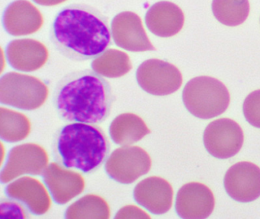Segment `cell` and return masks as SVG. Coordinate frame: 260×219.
<instances>
[{"label": "cell", "mask_w": 260, "mask_h": 219, "mask_svg": "<svg viewBox=\"0 0 260 219\" xmlns=\"http://www.w3.org/2000/svg\"><path fill=\"white\" fill-rule=\"evenodd\" d=\"M112 30L108 18L98 9L83 3L62 8L50 29V40L68 59H95L112 46Z\"/></svg>", "instance_id": "obj_1"}, {"label": "cell", "mask_w": 260, "mask_h": 219, "mask_svg": "<svg viewBox=\"0 0 260 219\" xmlns=\"http://www.w3.org/2000/svg\"><path fill=\"white\" fill-rule=\"evenodd\" d=\"M115 101L110 84L94 70L65 75L54 88L53 103L60 119L98 124L110 115Z\"/></svg>", "instance_id": "obj_2"}, {"label": "cell", "mask_w": 260, "mask_h": 219, "mask_svg": "<svg viewBox=\"0 0 260 219\" xmlns=\"http://www.w3.org/2000/svg\"><path fill=\"white\" fill-rule=\"evenodd\" d=\"M110 144L100 126L71 123L60 128L54 135L52 154L63 167L85 174L95 173L109 156Z\"/></svg>", "instance_id": "obj_3"}, {"label": "cell", "mask_w": 260, "mask_h": 219, "mask_svg": "<svg viewBox=\"0 0 260 219\" xmlns=\"http://www.w3.org/2000/svg\"><path fill=\"white\" fill-rule=\"evenodd\" d=\"M182 100L192 115L207 120L224 113L231 98L223 82L210 76H199L185 85Z\"/></svg>", "instance_id": "obj_4"}, {"label": "cell", "mask_w": 260, "mask_h": 219, "mask_svg": "<svg viewBox=\"0 0 260 219\" xmlns=\"http://www.w3.org/2000/svg\"><path fill=\"white\" fill-rule=\"evenodd\" d=\"M46 84L32 76L6 73L0 79V102L23 111L39 109L48 99Z\"/></svg>", "instance_id": "obj_5"}, {"label": "cell", "mask_w": 260, "mask_h": 219, "mask_svg": "<svg viewBox=\"0 0 260 219\" xmlns=\"http://www.w3.org/2000/svg\"><path fill=\"white\" fill-rule=\"evenodd\" d=\"M152 161L147 151L139 146L127 145L115 149L106 160V173L119 184H131L147 174Z\"/></svg>", "instance_id": "obj_6"}, {"label": "cell", "mask_w": 260, "mask_h": 219, "mask_svg": "<svg viewBox=\"0 0 260 219\" xmlns=\"http://www.w3.org/2000/svg\"><path fill=\"white\" fill-rule=\"evenodd\" d=\"M48 161V152L40 144L25 143L15 146L9 152L1 171V182L8 184L23 175L43 174Z\"/></svg>", "instance_id": "obj_7"}, {"label": "cell", "mask_w": 260, "mask_h": 219, "mask_svg": "<svg viewBox=\"0 0 260 219\" xmlns=\"http://www.w3.org/2000/svg\"><path fill=\"white\" fill-rule=\"evenodd\" d=\"M136 79L144 91L156 96L173 94L182 84V73L179 68L159 59L143 62L137 69Z\"/></svg>", "instance_id": "obj_8"}, {"label": "cell", "mask_w": 260, "mask_h": 219, "mask_svg": "<svg viewBox=\"0 0 260 219\" xmlns=\"http://www.w3.org/2000/svg\"><path fill=\"white\" fill-rule=\"evenodd\" d=\"M203 138L209 154L220 159H226L240 152L244 136L238 123L231 119L222 118L208 124Z\"/></svg>", "instance_id": "obj_9"}, {"label": "cell", "mask_w": 260, "mask_h": 219, "mask_svg": "<svg viewBox=\"0 0 260 219\" xmlns=\"http://www.w3.org/2000/svg\"><path fill=\"white\" fill-rule=\"evenodd\" d=\"M111 30L114 42L121 48L131 52L156 50L147 36L141 18L135 12L118 14L112 19Z\"/></svg>", "instance_id": "obj_10"}, {"label": "cell", "mask_w": 260, "mask_h": 219, "mask_svg": "<svg viewBox=\"0 0 260 219\" xmlns=\"http://www.w3.org/2000/svg\"><path fill=\"white\" fill-rule=\"evenodd\" d=\"M42 176L53 200L58 205L71 202L81 194L86 187L84 177L80 172L63 167L57 161L48 164Z\"/></svg>", "instance_id": "obj_11"}, {"label": "cell", "mask_w": 260, "mask_h": 219, "mask_svg": "<svg viewBox=\"0 0 260 219\" xmlns=\"http://www.w3.org/2000/svg\"><path fill=\"white\" fill-rule=\"evenodd\" d=\"M223 184L234 200L252 202L260 196V168L247 161L237 163L226 171Z\"/></svg>", "instance_id": "obj_12"}, {"label": "cell", "mask_w": 260, "mask_h": 219, "mask_svg": "<svg viewBox=\"0 0 260 219\" xmlns=\"http://www.w3.org/2000/svg\"><path fill=\"white\" fill-rule=\"evenodd\" d=\"M48 191L42 181L28 176L15 179L5 188L7 197L19 201L36 215H42L51 208L52 199Z\"/></svg>", "instance_id": "obj_13"}, {"label": "cell", "mask_w": 260, "mask_h": 219, "mask_svg": "<svg viewBox=\"0 0 260 219\" xmlns=\"http://www.w3.org/2000/svg\"><path fill=\"white\" fill-rule=\"evenodd\" d=\"M214 205L212 192L200 182L185 184L179 189L176 196V212L182 218H206L214 211Z\"/></svg>", "instance_id": "obj_14"}, {"label": "cell", "mask_w": 260, "mask_h": 219, "mask_svg": "<svg viewBox=\"0 0 260 219\" xmlns=\"http://www.w3.org/2000/svg\"><path fill=\"white\" fill-rule=\"evenodd\" d=\"M134 199L150 213L165 214L173 205V187L164 178L150 176L137 184L134 190Z\"/></svg>", "instance_id": "obj_15"}, {"label": "cell", "mask_w": 260, "mask_h": 219, "mask_svg": "<svg viewBox=\"0 0 260 219\" xmlns=\"http://www.w3.org/2000/svg\"><path fill=\"white\" fill-rule=\"evenodd\" d=\"M6 56L10 66L18 71H37L48 62L49 52L46 46L34 39L11 41L6 49Z\"/></svg>", "instance_id": "obj_16"}, {"label": "cell", "mask_w": 260, "mask_h": 219, "mask_svg": "<svg viewBox=\"0 0 260 219\" xmlns=\"http://www.w3.org/2000/svg\"><path fill=\"white\" fill-rule=\"evenodd\" d=\"M3 24L10 35L25 36L39 31L44 18L39 9L28 0H16L4 11Z\"/></svg>", "instance_id": "obj_17"}, {"label": "cell", "mask_w": 260, "mask_h": 219, "mask_svg": "<svg viewBox=\"0 0 260 219\" xmlns=\"http://www.w3.org/2000/svg\"><path fill=\"white\" fill-rule=\"evenodd\" d=\"M185 22L182 9L169 1H160L150 6L145 15L147 28L160 38H170L177 34Z\"/></svg>", "instance_id": "obj_18"}, {"label": "cell", "mask_w": 260, "mask_h": 219, "mask_svg": "<svg viewBox=\"0 0 260 219\" xmlns=\"http://www.w3.org/2000/svg\"><path fill=\"white\" fill-rule=\"evenodd\" d=\"M151 132L142 118L132 113L120 114L109 126L111 138L119 145H132Z\"/></svg>", "instance_id": "obj_19"}, {"label": "cell", "mask_w": 260, "mask_h": 219, "mask_svg": "<svg viewBox=\"0 0 260 219\" xmlns=\"http://www.w3.org/2000/svg\"><path fill=\"white\" fill-rule=\"evenodd\" d=\"M0 137L7 142H19L31 133V123L25 114L8 108H0Z\"/></svg>", "instance_id": "obj_20"}, {"label": "cell", "mask_w": 260, "mask_h": 219, "mask_svg": "<svg viewBox=\"0 0 260 219\" xmlns=\"http://www.w3.org/2000/svg\"><path fill=\"white\" fill-rule=\"evenodd\" d=\"M91 66L95 72L110 79L122 77L132 69L128 55L115 49H108L94 59Z\"/></svg>", "instance_id": "obj_21"}, {"label": "cell", "mask_w": 260, "mask_h": 219, "mask_svg": "<svg viewBox=\"0 0 260 219\" xmlns=\"http://www.w3.org/2000/svg\"><path fill=\"white\" fill-rule=\"evenodd\" d=\"M111 216L109 203L102 196L87 194L71 204L65 212L68 219H108Z\"/></svg>", "instance_id": "obj_22"}, {"label": "cell", "mask_w": 260, "mask_h": 219, "mask_svg": "<svg viewBox=\"0 0 260 219\" xmlns=\"http://www.w3.org/2000/svg\"><path fill=\"white\" fill-rule=\"evenodd\" d=\"M211 9L217 21L235 27L247 19L250 8L249 0H213Z\"/></svg>", "instance_id": "obj_23"}, {"label": "cell", "mask_w": 260, "mask_h": 219, "mask_svg": "<svg viewBox=\"0 0 260 219\" xmlns=\"http://www.w3.org/2000/svg\"><path fill=\"white\" fill-rule=\"evenodd\" d=\"M243 110L248 123L260 129V89L252 91L246 97Z\"/></svg>", "instance_id": "obj_24"}, {"label": "cell", "mask_w": 260, "mask_h": 219, "mask_svg": "<svg viewBox=\"0 0 260 219\" xmlns=\"http://www.w3.org/2000/svg\"><path fill=\"white\" fill-rule=\"evenodd\" d=\"M30 212L28 208L16 199L12 198H2L0 202V217H16V218H29Z\"/></svg>", "instance_id": "obj_25"}, {"label": "cell", "mask_w": 260, "mask_h": 219, "mask_svg": "<svg viewBox=\"0 0 260 219\" xmlns=\"http://www.w3.org/2000/svg\"><path fill=\"white\" fill-rule=\"evenodd\" d=\"M150 214H147L142 208L136 205H128L121 208L115 214V218H150Z\"/></svg>", "instance_id": "obj_26"}, {"label": "cell", "mask_w": 260, "mask_h": 219, "mask_svg": "<svg viewBox=\"0 0 260 219\" xmlns=\"http://www.w3.org/2000/svg\"><path fill=\"white\" fill-rule=\"evenodd\" d=\"M66 1L67 0H33L34 3L43 6H57V5L61 4Z\"/></svg>", "instance_id": "obj_27"}]
</instances>
